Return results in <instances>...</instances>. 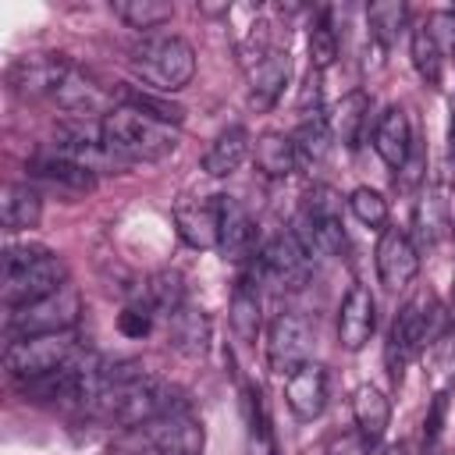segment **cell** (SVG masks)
I'll use <instances>...</instances> for the list:
<instances>
[{"instance_id":"obj_5","label":"cell","mask_w":455,"mask_h":455,"mask_svg":"<svg viewBox=\"0 0 455 455\" xmlns=\"http://www.w3.org/2000/svg\"><path fill=\"white\" fill-rule=\"evenodd\" d=\"M345 203L331 185H313L302 196V210L295 220V238L306 245V252H323V256H345L348 238H345Z\"/></svg>"},{"instance_id":"obj_1","label":"cell","mask_w":455,"mask_h":455,"mask_svg":"<svg viewBox=\"0 0 455 455\" xmlns=\"http://www.w3.org/2000/svg\"><path fill=\"white\" fill-rule=\"evenodd\" d=\"M174 387L153 373H146L139 363H103L100 387L82 405L92 419L110 427H146L160 412L174 409Z\"/></svg>"},{"instance_id":"obj_42","label":"cell","mask_w":455,"mask_h":455,"mask_svg":"<svg viewBox=\"0 0 455 455\" xmlns=\"http://www.w3.org/2000/svg\"><path fill=\"white\" fill-rule=\"evenodd\" d=\"M370 448L363 444V437L355 434V437H341L334 448H331V455H366Z\"/></svg>"},{"instance_id":"obj_10","label":"cell","mask_w":455,"mask_h":455,"mask_svg":"<svg viewBox=\"0 0 455 455\" xmlns=\"http://www.w3.org/2000/svg\"><path fill=\"white\" fill-rule=\"evenodd\" d=\"M309 345H313L309 320L284 309L267 327V366L277 377H291L302 363H309Z\"/></svg>"},{"instance_id":"obj_29","label":"cell","mask_w":455,"mask_h":455,"mask_svg":"<svg viewBox=\"0 0 455 455\" xmlns=\"http://www.w3.org/2000/svg\"><path fill=\"white\" fill-rule=\"evenodd\" d=\"M252 160H256V171L263 178H291L299 171V160H295V146H291V135H281V132H263L256 142H252Z\"/></svg>"},{"instance_id":"obj_39","label":"cell","mask_w":455,"mask_h":455,"mask_svg":"<svg viewBox=\"0 0 455 455\" xmlns=\"http://www.w3.org/2000/svg\"><path fill=\"white\" fill-rule=\"evenodd\" d=\"M153 309L149 306H124L121 313H117V331L124 334V338H146L149 331H153Z\"/></svg>"},{"instance_id":"obj_23","label":"cell","mask_w":455,"mask_h":455,"mask_svg":"<svg viewBox=\"0 0 455 455\" xmlns=\"http://www.w3.org/2000/svg\"><path fill=\"white\" fill-rule=\"evenodd\" d=\"M352 419H355V434L363 437L366 448L380 444V437L391 427V398L377 384H359L352 395Z\"/></svg>"},{"instance_id":"obj_4","label":"cell","mask_w":455,"mask_h":455,"mask_svg":"<svg viewBox=\"0 0 455 455\" xmlns=\"http://www.w3.org/2000/svg\"><path fill=\"white\" fill-rule=\"evenodd\" d=\"M441 331H444V309L437 306V299L430 291H416L398 309V316L391 323V334H387V348H384L387 373H391L395 384L402 380V370L409 366V359H416Z\"/></svg>"},{"instance_id":"obj_43","label":"cell","mask_w":455,"mask_h":455,"mask_svg":"<svg viewBox=\"0 0 455 455\" xmlns=\"http://www.w3.org/2000/svg\"><path fill=\"white\" fill-rule=\"evenodd\" d=\"M384 455H412V448H409L405 441H395V444L384 448Z\"/></svg>"},{"instance_id":"obj_38","label":"cell","mask_w":455,"mask_h":455,"mask_svg":"<svg viewBox=\"0 0 455 455\" xmlns=\"http://www.w3.org/2000/svg\"><path fill=\"white\" fill-rule=\"evenodd\" d=\"M423 28L430 32V39L437 43V50H441L444 57L455 53V11H434Z\"/></svg>"},{"instance_id":"obj_13","label":"cell","mask_w":455,"mask_h":455,"mask_svg":"<svg viewBox=\"0 0 455 455\" xmlns=\"http://www.w3.org/2000/svg\"><path fill=\"white\" fill-rule=\"evenodd\" d=\"M53 103H57L64 114L78 117V121H103L121 100H117L103 82H96L89 71L71 68V75H68V78L60 82V89L53 92Z\"/></svg>"},{"instance_id":"obj_18","label":"cell","mask_w":455,"mask_h":455,"mask_svg":"<svg viewBox=\"0 0 455 455\" xmlns=\"http://www.w3.org/2000/svg\"><path fill=\"white\" fill-rule=\"evenodd\" d=\"M28 174L39 178L43 185L57 188L60 196H89L96 188V174L78 167L75 160L53 153V149H39L32 160H28Z\"/></svg>"},{"instance_id":"obj_44","label":"cell","mask_w":455,"mask_h":455,"mask_svg":"<svg viewBox=\"0 0 455 455\" xmlns=\"http://www.w3.org/2000/svg\"><path fill=\"white\" fill-rule=\"evenodd\" d=\"M448 132H451V142H455V114H451V128Z\"/></svg>"},{"instance_id":"obj_16","label":"cell","mask_w":455,"mask_h":455,"mask_svg":"<svg viewBox=\"0 0 455 455\" xmlns=\"http://www.w3.org/2000/svg\"><path fill=\"white\" fill-rule=\"evenodd\" d=\"M377 331V302L370 288L352 284L338 306V341L345 352H363Z\"/></svg>"},{"instance_id":"obj_15","label":"cell","mask_w":455,"mask_h":455,"mask_svg":"<svg viewBox=\"0 0 455 455\" xmlns=\"http://www.w3.org/2000/svg\"><path fill=\"white\" fill-rule=\"evenodd\" d=\"M217 210H220V235H217V252L228 263H245L256 256V224L249 217V210L235 199V196H217Z\"/></svg>"},{"instance_id":"obj_6","label":"cell","mask_w":455,"mask_h":455,"mask_svg":"<svg viewBox=\"0 0 455 455\" xmlns=\"http://www.w3.org/2000/svg\"><path fill=\"white\" fill-rule=\"evenodd\" d=\"M313 256L306 252V245L295 238V231H277L274 238H267L256 256H252V270L249 281L259 288L267 284L270 291H299L309 284L313 274Z\"/></svg>"},{"instance_id":"obj_3","label":"cell","mask_w":455,"mask_h":455,"mask_svg":"<svg viewBox=\"0 0 455 455\" xmlns=\"http://www.w3.org/2000/svg\"><path fill=\"white\" fill-rule=\"evenodd\" d=\"M128 68L156 92H178L196 75V50L181 36H146L128 50Z\"/></svg>"},{"instance_id":"obj_35","label":"cell","mask_w":455,"mask_h":455,"mask_svg":"<svg viewBox=\"0 0 455 455\" xmlns=\"http://www.w3.org/2000/svg\"><path fill=\"white\" fill-rule=\"evenodd\" d=\"M146 306L153 313H164L171 316L178 306H185V284H181V274L178 270H164L156 274L149 284H146Z\"/></svg>"},{"instance_id":"obj_12","label":"cell","mask_w":455,"mask_h":455,"mask_svg":"<svg viewBox=\"0 0 455 455\" xmlns=\"http://www.w3.org/2000/svg\"><path fill=\"white\" fill-rule=\"evenodd\" d=\"M71 68L75 64L64 53H25L7 68V85L25 100H36V96L53 100V92L71 75Z\"/></svg>"},{"instance_id":"obj_32","label":"cell","mask_w":455,"mask_h":455,"mask_svg":"<svg viewBox=\"0 0 455 455\" xmlns=\"http://www.w3.org/2000/svg\"><path fill=\"white\" fill-rule=\"evenodd\" d=\"M409 57H412V68H416V75L423 78V85L441 89V75H444V53L437 50V43L430 39V32H427L423 25L409 28Z\"/></svg>"},{"instance_id":"obj_31","label":"cell","mask_w":455,"mask_h":455,"mask_svg":"<svg viewBox=\"0 0 455 455\" xmlns=\"http://www.w3.org/2000/svg\"><path fill=\"white\" fill-rule=\"evenodd\" d=\"M366 25H370V39L380 50H391L409 28V7L402 0H377L366 7Z\"/></svg>"},{"instance_id":"obj_9","label":"cell","mask_w":455,"mask_h":455,"mask_svg":"<svg viewBox=\"0 0 455 455\" xmlns=\"http://www.w3.org/2000/svg\"><path fill=\"white\" fill-rule=\"evenodd\" d=\"M0 284H4L0 288L4 306L7 309H18V306L39 302V299L57 295L60 288H68V263L57 252H43V256H36L25 267L4 270V281Z\"/></svg>"},{"instance_id":"obj_28","label":"cell","mask_w":455,"mask_h":455,"mask_svg":"<svg viewBox=\"0 0 455 455\" xmlns=\"http://www.w3.org/2000/svg\"><path fill=\"white\" fill-rule=\"evenodd\" d=\"M331 117V132H334V142H341L345 149H359L363 142V132H366V121H370V96L363 89H352L338 100L334 114Z\"/></svg>"},{"instance_id":"obj_36","label":"cell","mask_w":455,"mask_h":455,"mask_svg":"<svg viewBox=\"0 0 455 455\" xmlns=\"http://www.w3.org/2000/svg\"><path fill=\"white\" fill-rule=\"evenodd\" d=\"M348 210H352V217H355L359 224H366V228H380V231L387 228V199H384L377 188H370V185L352 188Z\"/></svg>"},{"instance_id":"obj_24","label":"cell","mask_w":455,"mask_h":455,"mask_svg":"<svg viewBox=\"0 0 455 455\" xmlns=\"http://www.w3.org/2000/svg\"><path fill=\"white\" fill-rule=\"evenodd\" d=\"M249 153H252L249 132H245L242 124H231V128H224V132L206 146V153H203V171H206L210 178H228V174H235V171L249 160Z\"/></svg>"},{"instance_id":"obj_11","label":"cell","mask_w":455,"mask_h":455,"mask_svg":"<svg viewBox=\"0 0 455 455\" xmlns=\"http://www.w3.org/2000/svg\"><path fill=\"white\" fill-rule=\"evenodd\" d=\"M142 430H146V441L153 444L156 455H203V444H206L203 423L185 405L160 412Z\"/></svg>"},{"instance_id":"obj_17","label":"cell","mask_w":455,"mask_h":455,"mask_svg":"<svg viewBox=\"0 0 455 455\" xmlns=\"http://www.w3.org/2000/svg\"><path fill=\"white\" fill-rule=\"evenodd\" d=\"M242 68H245V78H249V107L252 110H270L277 103V96L284 92V85H288V71H291L288 50L274 46L263 57L242 64Z\"/></svg>"},{"instance_id":"obj_7","label":"cell","mask_w":455,"mask_h":455,"mask_svg":"<svg viewBox=\"0 0 455 455\" xmlns=\"http://www.w3.org/2000/svg\"><path fill=\"white\" fill-rule=\"evenodd\" d=\"M89 348L78 341L75 331H57V334H28V338H11L7 352H4V363L11 370V377H18L21 384L25 380H36V377H46L68 363H75L78 355H85Z\"/></svg>"},{"instance_id":"obj_40","label":"cell","mask_w":455,"mask_h":455,"mask_svg":"<svg viewBox=\"0 0 455 455\" xmlns=\"http://www.w3.org/2000/svg\"><path fill=\"white\" fill-rule=\"evenodd\" d=\"M444 412H448V395H437L434 405H430V412H427V419H423V437H427L430 448L437 444V437L444 430Z\"/></svg>"},{"instance_id":"obj_27","label":"cell","mask_w":455,"mask_h":455,"mask_svg":"<svg viewBox=\"0 0 455 455\" xmlns=\"http://www.w3.org/2000/svg\"><path fill=\"white\" fill-rule=\"evenodd\" d=\"M39 217H43V196L32 185H25V181L4 185V192H0V220H4V228L11 235L14 231H32L39 224Z\"/></svg>"},{"instance_id":"obj_19","label":"cell","mask_w":455,"mask_h":455,"mask_svg":"<svg viewBox=\"0 0 455 455\" xmlns=\"http://www.w3.org/2000/svg\"><path fill=\"white\" fill-rule=\"evenodd\" d=\"M284 402L295 419H316L327 409V370L320 363H302L291 377H284Z\"/></svg>"},{"instance_id":"obj_8","label":"cell","mask_w":455,"mask_h":455,"mask_svg":"<svg viewBox=\"0 0 455 455\" xmlns=\"http://www.w3.org/2000/svg\"><path fill=\"white\" fill-rule=\"evenodd\" d=\"M78 313H82V299H78V291L68 284V288H60L57 295H46V299L28 302V306H18V309H7L4 327H7L11 338L57 334V331H75Z\"/></svg>"},{"instance_id":"obj_14","label":"cell","mask_w":455,"mask_h":455,"mask_svg":"<svg viewBox=\"0 0 455 455\" xmlns=\"http://www.w3.org/2000/svg\"><path fill=\"white\" fill-rule=\"evenodd\" d=\"M373 263H377V277L387 291L405 288L416 274H419V249L409 238V231L402 228H384L373 249Z\"/></svg>"},{"instance_id":"obj_21","label":"cell","mask_w":455,"mask_h":455,"mask_svg":"<svg viewBox=\"0 0 455 455\" xmlns=\"http://www.w3.org/2000/svg\"><path fill=\"white\" fill-rule=\"evenodd\" d=\"M174 228H178L185 245H192V249H217V235H220L217 196L213 199H196V203H178L174 206Z\"/></svg>"},{"instance_id":"obj_2","label":"cell","mask_w":455,"mask_h":455,"mask_svg":"<svg viewBox=\"0 0 455 455\" xmlns=\"http://www.w3.org/2000/svg\"><path fill=\"white\" fill-rule=\"evenodd\" d=\"M100 132H103V146L110 149V156L121 167L160 164L164 156H171L178 149V128L174 124H164L124 100L100 121Z\"/></svg>"},{"instance_id":"obj_25","label":"cell","mask_w":455,"mask_h":455,"mask_svg":"<svg viewBox=\"0 0 455 455\" xmlns=\"http://www.w3.org/2000/svg\"><path fill=\"white\" fill-rule=\"evenodd\" d=\"M331 142H334V132H331V117L323 110L316 114H306L299 121V128L291 132V146H295V160L302 171H313L327 160L331 153Z\"/></svg>"},{"instance_id":"obj_22","label":"cell","mask_w":455,"mask_h":455,"mask_svg":"<svg viewBox=\"0 0 455 455\" xmlns=\"http://www.w3.org/2000/svg\"><path fill=\"white\" fill-rule=\"evenodd\" d=\"M210 316L196 306H178L171 316H167V345L188 359H203L210 352Z\"/></svg>"},{"instance_id":"obj_37","label":"cell","mask_w":455,"mask_h":455,"mask_svg":"<svg viewBox=\"0 0 455 455\" xmlns=\"http://www.w3.org/2000/svg\"><path fill=\"white\" fill-rule=\"evenodd\" d=\"M124 103H132V107L146 110L149 117H156V121H164V124H174V128L185 121V110H181L178 103L160 100V96H153V92H124Z\"/></svg>"},{"instance_id":"obj_30","label":"cell","mask_w":455,"mask_h":455,"mask_svg":"<svg viewBox=\"0 0 455 455\" xmlns=\"http://www.w3.org/2000/svg\"><path fill=\"white\" fill-rule=\"evenodd\" d=\"M451 228V210H448V192L444 185H427L419 203H416V231L427 245L441 242Z\"/></svg>"},{"instance_id":"obj_41","label":"cell","mask_w":455,"mask_h":455,"mask_svg":"<svg viewBox=\"0 0 455 455\" xmlns=\"http://www.w3.org/2000/svg\"><path fill=\"white\" fill-rule=\"evenodd\" d=\"M320 71H313L309 68V75H306V82H302V89H299V114L306 117L309 114V103H313V110H320Z\"/></svg>"},{"instance_id":"obj_33","label":"cell","mask_w":455,"mask_h":455,"mask_svg":"<svg viewBox=\"0 0 455 455\" xmlns=\"http://www.w3.org/2000/svg\"><path fill=\"white\" fill-rule=\"evenodd\" d=\"M110 7H114V14H117L124 25L139 28V32H149V28L167 25V21L174 18V7L164 4V0H117V4H110Z\"/></svg>"},{"instance_id":"obj_26","label":"cell","mask_w":455,"mask_h":455,"mask_svg":"<svg viewBox=\"0 0 455 455\" xmlns=\"http://www.w3.org/2000/svg\"><path fill=\"white\" fill-rule=\"evenodd\" d=\"M228 320H231L235 338L245 345H252L263 331V302H259V288L249 281V274L235 281V291L228 302Z\"/></svg>"},{"instance_id":"obj_20","label":"cell","mask_w":455,"mask_h":455,"mask_svg":"<svg viewBox=\"0 0 455 455\" xmlns=\"http://www.w3.org/2000/svg\"><path fill=\"white\" fill-rule=\"evenodd\" d=\"M373 149H377V156H380L391 171H402V167H405V160H409V153H412V124H409L405 107L391 103V107L377 117V124H373Z\"/></svg>"},{"instance_id":"obj_34","label":"cell","mask_w":455,"mask_h":455,"mask_svg":"<svg viewBox=\"0 0 455 455\" xmlns=\"http://www.w3.org/2000/svg\"><path fill=\"white\" fill-rule=\"evenodd\" d=\"M306 46H309V68L320 71V75L338 60V32H334V25H331V11L309 25Z\"/></svg>"}]
</instances>
